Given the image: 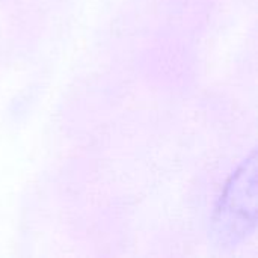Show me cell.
Listing matches in <instances>:
<instances>
[{"label": "cell", "instance_id": "6da1fadb", "mask_svg": "<svg viewBox=\"0 0 258 258\" xmlns=\"http://www.w3.org/2000/svg\"><path fill=\"white\" fill-rule=\"evenodd\" d=\"M255 169L254 165L249 168L246 166L243 171L237 174L233 184L227 190L224 197V209L219 213L230 219L228 227L230 231L239 234L237 228V218L242 216V221L248 227V224L254 225L255 219L248 218V213L255 215Z\"/></svg>", "mask_w": 258, "mask_h": 258}]
</instances>
